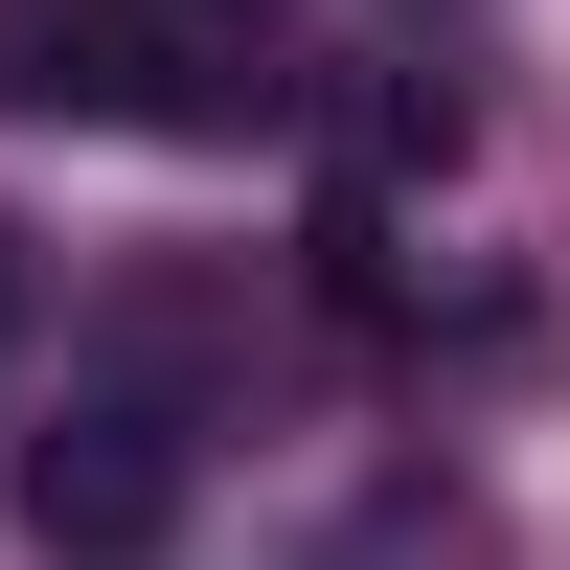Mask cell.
Segmentation results:
<instances>
[{
	"instance_id": "3",
	"label": "cell",
	"mask_w": 570,
	"mask_h": 570,
	"mask_svg": "<svg viewBox=\"0 0 570 570\" xmlns=\"http://www.w3.org/2000/svg\"><path fill=\"white\" fill-rule=\"evenodd\" d=\"M183 23H252V0H183Z\"/></svg>"
},
{
	"instance_id": "2",
	"label": "cell",
	"mask_w": 570,
	"mask_h": 570,
	"mask_svg": "<svg viewBox=\"0 0 570 570\" xmlns=\"http://www.w3.org/2000/svg\"><path fill=\"white\" fill-rule=\"evenodd\" d=\"M23 525L91 548V570L160 548V525H183V411H160V389H69V411H46V456H23Z\"/></svg>"
},
{
	"instance_id": "1",
	"label": "cell",
	"mask_w": 570,
	"mask_h": 570,
	"mask_svg": "<svg viewBox=\"0 0 570 570\" xmlns=\"http://www.w3.org/2000/svg\"><path fill=\"white\" fill-rule=\"evenodd\" d=\"M0 91L23 115H91V137H228L252 115L183 0H0Z\"/></svg>"
}]
</instances>
